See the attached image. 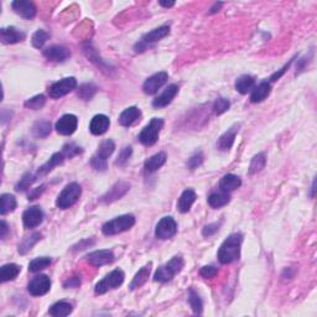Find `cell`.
Returning a JSON list of instances; mask_svg holds the SVG:
<instances>
[{"mask_svg":"<svg viewBox=\"0 0 317 317\" xmlns=\"http://www.w3.org/2000/svg\"><path fill=\"white\" fill-rule=\"evenodd\" d=\"M243 236L241 233H233L223 242L217 253L220 264H231L239 259Z\"/></svg>","mask_w":317,"mask_h":317,"instance_id":"6da1fadb","label":"cell"},{"mask_svg":"<svg viewBox=\"0 0 317 317\" xmlns=\"http://www.w3.org/2000/svg\"><path fill=\"white\" fill-rule=\"evenodd\" d=\"M185 265L183 256H173L170 261H167L165 265L160 266L154 274V280L158 283H167L172 280L175 275H177L181 271Z\"/></svg>","mask_w":317,"mask_h":317,"instance_id":"7a4b0ae2","label":"cell"},{"mask_svg":"<svg viewBox=\"0 0 317 317\" xmlns=\"http://www.w3.org/2000/svg\"><path fill=\"white\" fill-rule=\"evenodd\" d=\"M135 224V217L133 214H123V216L115 217L108 220L102 227V232L106 236H115L130 230Z\"/></svg>","mask_w":317,"mask_h":317,"instance_id":"3957f363","label":"cell"},{"mask_svg":"<svg viewBox=\"0 0 317 317\" xmlns=\"http://www.w3.org/2000/svg\"><path fill=\"white\" fill-rule=\"evenodd\" d=\"M82 195V189L77 183L68 184L65 189L62 190L61 194L59 195L56 200V206L60 209H67L72 207L74 203L78 202L79 197Z\"/></svg>","mask_w":317,"mask_h":317,"instance_id":"277c9868","label":"cell"},{"mask_svg":"<svg viewBox=\"0 0 317 317\" xmlns=\"http://www.w3.org/2000/svg\"><path fill=\"white\" fill-rule=\"evenodd\" d=\"M115 144L113 140H104L101 145H99L97 153L92 156L90 159V166L97 171H106L108 167L107 164V159L114 153Z\"/></svg>","mask_w":317,"mask_h":317,"instance_id":"5b68a950","label":"cell"},{"mask_svg":"<svg viewBox=\"0 0 317 317\" xmlns=\"http://www.w3.org/2000/svg\"><path fill=\"white\" fill-rule=\"evenodd\" d=\"M162 126H164V119H161V118H153L148 125L140 131L139 142L143 145H147V147L154 145L159 140V135Z\"/></svg>","mask_w":317,"mask_h":317,"instance_id":"8992f818","label":"cell"},{"mask_svg":"<svg viewBox=\"0 0 317 317\" xmlns=\"http://www.w3.org/2000/svg\"><path fill=\"white\" fill-rule=\"evenodd\" d=\"M124 278H125V275H124L123 270L120 269L113 270L109 274H107L99 283H97V285H96L95 288L96 294L103 295L108 293L109 290L119 288V286L124 283Z\"/></svg>","mask_w":317,"mask_h":317,"instance_id":"52a82bcc","label":"cell"},{"mask_svg":"<svg viewBox=\"0 0 317 317\" xmlns=\"http://www.w3.org/2000/svg\"><path fill=\"white\" fill-rule=\"evenodd\" d=\"M169 34H170V27L167 26V25H164V26H160V27H156V29L151 30L150 32H148V34H145L144 36H143L140 42H138L137 45H135V48H134L135 51L143 52L144 50H147L148 45H150V43H154V42H158V41L162 40L164 37H166Z\"/></svg>","mask_w":317,"mask_h":317,"instance_id":"ba28073f","label":"cell"},{"mask_svg":"<svg viewBox=\"0 0 317 317\" xmlns=\"http://www.w3.org/2000/svg\"><path fill=\"white\" fill-rule=\"evenodd\" d=\"M76 87L77 79L74 77H66V78H62L61 81L56 82L49 88V96L52 99H59L72 92Z\"/></svg>","mask_w":317,"mask_h":317,"instance_id":"9c48e42d","label":"cell"},{"mask_svg":"<svg viewBox=\"0 0 317 317\" xmlns=\"http://www.w3.org/2000/svg\"><path fill=\"white\" fill-rule=\"evenodd\" d=\"M177 233V223L172 217H164L158 222L155 228V236L156 238L162 239H170L172 238L175 234Z\"/></svg>","mask_w":317,"mask_h":317,"instance_id":"30bf717a","label":"cell"},{"mask_svg":"<svg viewBox=\"0 0 317 317\" xmlns=\"http://www.w3.org/2000/svg\"><path fill=\"white\" fill-rule=\"evenodd\" d=\"M129 190H130V185L128 183H125V181H118V183H115L110 187L106 194L102 196L101 202L106 203V205L115 202V201L120 200Z\"/></svg>","mask_w":317,"mask_h":317,"instance_id":"8fae6325","label":"cell"},{"mask_svg":"<svg viewBox=\"0 0 317 317\" xmlns=\"http://www.w3.org/2000/svg\"><path fill=\"white\" fill-rule=\"evenodd\" d=\"M51 289V280L48 275H37L27 285V291L32 296H42Z\"/></svg>","mask_w":317,"mask_h":317,"instance_id":"7c38bea8","label":"cell"},{"mask_svg":"<svg viewBox=\"0 0 317 317\" xmlns=\"http://www.w3.org/2000/svg\"><path fill=\"white\" fill-rule=\"evenodd\" d=\"M77 126H78V119H77L76 115L73 114H65L57 120L55 129L60 135H72L76 131Z\"/></svg>","mask_w":317,"mask_h":317,"instance_id":"4fadbf2b","label":"cell"},{"mask_svg":"<svg viewBox=\"0 0 317 317\" xmlns=\"http://www.w3.org/2000/svg\"><path fill=\"white\" fill-rule=\"evenodd\" d=\"M85 260L93 266H103L112 264L115 260V255L109 249L96 250V252L89 253V254L85 256Z\"/></svg>","mask_w":317,"mask_h":317,"instance_id":"5bb4252c","label":"cell"},{"mask_svg":"<svg viewBox=\"0 0 317 317\" xmlns=\"http://www.w3.org/2000/svg\"><path fill=\"white\" fill-rule=\"evenodd\" d=\"M12 8L18 15L26 19V20L34 19L37 13L36 5L32 2H29V0H15V2L12 3Z\"/></svg>","mask_w":317,"mask_h":317,"instance_id":"9a60e30c","label":"cell"},{"mask_svg":"<svg viewBox=\"0 0 317 317\" xmlns=\"http://www.w3.org/2000/svg\"><path fill=\"white\" fill-rule=\"evenodd\" d=\"M167 78H169V74L166 72H159L153 74V76L149 77L147 81L144 82V84H143V90L149 96L155 95L160 88L166 83Z\"/></svg>","mask_w":317,"mask_h":317,"instance_id":"2e32d148","label":"cell"},{"mask_svg":"<svg viewBox=\"0 0 317 317\" xmlns=\"http://www.w3.org/2000/svg\"><path fill=\"white\" fill-rule=\"evenodd\" d=\"M43 220V212L42 209L37 206H32V207L27 208L23 214V222L25 228L27 230H32L40 225Z\"/></svg>","mask_w":317,"mask_h":317,"instance_id":"e0dca14e","label":"cell"},{"mask_svg":"<svg viewBox=\"0 0 317 317\" xmlns=\"http://www.w3.org/2000/svg\"><path fill=\"white\" fill-rule=\"evenodd\" d=\"M25 37H26L25 32L14 26L3 27L0 30V40L5 45H13V43L21 42V41L25 40Z\"/></svg>","mask_w":317,"mask_h":317,"instance_id":"ac0fdd59","label":"cell"},{"mask_svg":"<svg viewBox=\"0 0 317 317\" xmlns=\"http://www.w3.org/2000/svg\"><path fill=\"white\" fill-rule=\"evenodd\" d=\"M43 56L50 61L63 62L71 56V51L62 45H54L43 50Z\"/></svg>","mask_w":317,"mask_h":317,"instance_id":"d6986e66","label":"cell"},{"mask_svg":"<svg viewBox=\"0 0 317 317\" xmlns=\"http://www.w3.org/2000/svg\"><path fill=\"white\" fill-rule=\"evenodd\" d=\"M178 93V85L177 84H170L169 87L165 88L164 92L161 95L158 96L153 101V107L154 108H164V107L169 106L172 102V99L176 97V95Z\"/></svg>","mask_w":317,"mask_h":317,"instance_id":"ffe728a7","label":"cell"},{"mask_svg":"<svg viewBox=\"0 0 317 317\" xmlns=\"http://www.w3.org/2000/svg\"><path fill=\"white\" fill-rule=\"evenodd\" d=\"M239 124H234L233 126H231L224 134H222L219 137L218 142H217V148L222 151H228L231 148L233 147L234 140H236L237 133L239 131Z\"/></svg>","mask_w":317,"mask_h":317,"instance_id":"44dd1931","label":"cell"},{"mask_svg":"<svg viewBox=\"0 0 317 317\" xmlns=\"http://www.w3.org/2000/svg\"><path fill=\"white\" fill-rule=\"evenodd\" d=\"M110 120L107 115L97 114L92 118L89 124V130L93 135H103L109 129Z\"/></svg>","mask_w":317,"mask_h":317,"instance_id":"7402d4cb","label":"cell"},{"mask_svg":"<svg viewBox=\"0 0 317 317\" xmlns=\"http://www.w3.org/2000/svg\"><path fill=\"white\" fill-rule=\"evenodd\" d=\"M66 159H67V158H66V155L62 153V151H61V153H55L54 155H52L51 158H50L49 161L45 162V164H43L42 166H41L40 169L37 170V172H36L37 177H38V176L48 175V173L51 172V171L54 170L55 167L59 166V165H62L63 161H65Z\"/></svg>","mask_w":317,"mask_h":317,"instance_id":"603a6c76","label":"cell"},{"mask_svg":"<svg viewBox=\"0 0 317 317\" xmlns=\"http://www.w3.org/2000/svg\"><path fill=\"white\" fill-rule=\"evenodd\" d=\"M271 92V84L270 82H260L258 85H255L250 95V102L252 103H260L264 99L268 98V96Z\"/></svg>","mask_w":317,"mask_h":317,"instance_id":"cb8c5ba5","label":"cell"},{"mask_svg":"<svg viewBox=\"0 0 317 317\" xmlns=\"http://www.w3.org/2000/svg\"><path fill=\"white\" fill-rule=\"evenodd\" d=\"M140 115H142V112H140V109L138 107H129V108L124 109L120 113L118 122H119L122 126H130L139 119Z\"/></svg>","mask_w":317,"mask_h":317,"instance_id":"d4e9b609","label":"cell"},{"mask_svg":"<svg viewBox=\"0 0 317 317\" xmlns=\"http://www.w3.org/2000/svg\"><path fill=\"white\" fill-rule=\"evenodd\" d=\"M196 198H197V195H196V192L194 191V190H191V189L185 190V191L183 192V195H181L180 198H178V202H177L178 212H181V213H187V212L191 209L192 205L195 203Z\"/></svg>","mask_w":317,"mask_h":317,"instance_id":"484cf974","label":"cell"},{"mask_svg":"<svg viewBox=\"0 0 317 317\" xmlns=\"http://www.w3.org/2000/svg\"><path fill=\"white\" fill-rule=\"evenodd\" d=\"M167 160V155L166 153H158L155 155H153L151 158H149L147 161L144 162V169L145 172L151 173V172H155L158 171L160 167H162L165 165Z\"/></svg>","mask_w":317,"mask_h":317,"instance_id":"4316f807","label":"cell"},{"mask_svg":"<svg viewBox=\"0 0 317 317\" xmlns=\"http://www.w3.org/2000/svg\"><path fill=\"white\" fill-rule=\"evenodd\" d=\"M241 186H242L241 177H238L237 175H233V173H228V175H224L219 183L220 191L228 192V194L234 191V190L239 189Z\"/></svg>","mask_w":317,"mask_h":317,"instance_id":"83f0119b","label":"cell"},{"mask_svg":"<svg viewBox=\"0 0 317 317\" xmlns=\"http://www.w3.org/2000/svg\"><path fill=\"white\" fill-rule=\"evenodd\" d=\"M150 271H151V263H149L145 266H143V268L134 275L130 285H129V289L133 291V290H135V289L142 288V286L144 285V284L149 280V277H150Z\"/></svg>","mask_w":317,"mask_h":317,"instance_id":"f1b7e54d","label":"cell"},{"mask_svg":"<svg viewBox=\"0 0 317 317\" xmlns=\"http://www.w3.org/2000/svg\"><path fill=\"white\" fill-rule=\"evenodd\" d=\"M231 201V196L228 192H212L211 195L208 196V205L211 206L212 208H220L224 207L225 205H228Z\"/></svg>","mask_w":317,"mask_h":317,"instance_id":"f546056e","label":"cell"},{"mask_svg":"<svg viewBox=\"0 0 317 317\" xmlns=\"http://www.w3.org/2000/svg\"><path fill=\"white\" fill-rule=\"evenodd\" d=\"M255 87V79L254 77L249 76V74H243L236 81V89L238 90L241 95H247L248 92L253 90Z\"/></svg>","mask_w":317,"mask_h":317,"instance_id":"4dcf8cb0","label":"cell"},{"mask_svg":"<svg viewBox=\"0 0 317 317\" xmlns=\"http://www.w3.org/2000/svg\"><path fill=\"white\" fill-rule=\"evenodd\" d=\"M72 311H73V307L70 302L59 301L50 307L49 313L54 317H65V316L70 315Z\"/></svg>","mask_w":317,"mask_h":317,"instance_id":"1f68e13d","label":"cell"},{"mask_svg":"<svg viewBox=\"0 0 317 317\" xmlns=\"http://www.w3.org/2000/svg\"><path fill=\"white\" fill-rule=\"evenodd\" d=\"M19 273H20V266L16 264H5L0 269V280L2 283H7V281L14 280L18 278Z\"/></svg>","mask_w":317,"mask_h":317,"instance_id":"d6a6232c","label":"cell"},{"mask_svg":"<svg viewBox=\"0 0 317 317\" xmlns=\"http://www.w3.org/2000/svg\"><path fill=\"white\" fill-rule=\"evenodd\" d=\"M41 237L42 236H41L40 233H32L31 236L26 237V238H25L24 241L19 244V249H18L19 253L23 255L26 254V253H29L30 250L32 249V247H34V245L40 241Z\"/></svg>","mask_w":317,"mask_h":317,"instance_id":"836d02e7","label":"cell"},{"mask_svg":"<svg viewBox=\"0 0 317 317\" xmlns=\"http://www.w3.org/2000/svg\"><path fill=\"white\" fill-rule=\"evenodd\" d=\"M266 164V156L264 153H259L253 156L252 161L249 165V175H254V173L260 172L261 170L265 167Z\"/></svg>","mask_w":317,"mask_h":317,"instance_id":"e575fe53","label":"cell"},{"mask_svg":"<svg viewBox=\"0 0 317 317\" xmlns=\"http://www.w3.org/2000/svg\"><path fill=\"white\" fill-rule=\"evenodd\" d=\"M0 201H2L0 213H2L3 216L13 212L14 209L16 208V205H18V203H16V198L10 194H3L2 197H0Z\"/></svg>","mask_w":317,"mask_h":317,"instance_id":"d590c367","label":"cell"},{"mask_svg":"<svg viewBox=\"0 0 317 317\" xmlns=\"http://www.w3.org/2000/svg\"><path fill=\"white\" fill-rule=\"evenodd\" d=\"M98 87L93 83H84L78 88V97L83 101H90L97 93Z\"/></svg>","mask_w":317,"mask_h":317,"instance_id":"8d00e7d4","label":"cell"},{"mask_svg":"<svg viewBox=\"0 0 317 317\" xmlns=\"http://www.w3.org/2000/svg\"><path fill=\"white\" fill-rule=\"evenodd\" d=\"M36 180H37V175H36V173H31V172L25 173L23 177L20 178V181H19V183L16 184L15 190H16V191H18V192H20V191H21V192L26 191V190L30 189V186H31V185L34 184Z\"/></svg>","mask_w":317,"mask_h":317,"instance_id":"74e56055","label":"cell"},{"mask_svg":"<svg viewBox=\"0 0 317 317\" xmlns=\"http://www.w3.org/2000/svg\"><path fill=\"white\" fill-rule=\"evenodd\" d=\"M51 264V258L49 256H41V258H36L34 260L30 261L29 264V271L31 273H38L41 270L46 269Z\"/></svg>","mask_w":317,"mask_h":317,"instance_id":"f35d334b","label":"cell"},{"mask_svg":"<svg viewBox=\"0 0 317 317\" xmlns=\"http://www.w3.org/2000/svg\"><path fill=\"white\" fill-rule=\"evenodd\" d=\"M189 304L195 313H202L203 302L201 300L200 295L196 293L194 289H190L189 291Z\"/></svg>","mask_w":317,"mask_h":317,"instance_id":"ab89813d","label":"cell"},{"mask_svg":"<svg viewBox=\"0 0 317 317\" xmlns=\"http://www.w3.org/2000/svg\"><path fill=\"white\" fill-rule=\"evenodd\" d=\"M32 133L37 138H46L51 133V123L46 122H37L32 128Z\"/></svg>","mask_w":317,"mask_h":317,"instance_id":"60d3db41","label":"cell"},{"mask_svg":"<svg viewBox=\"0 0 317 317\" xmlns=\"http://www.w3.org/2000/svg\"><path fill=\"white\" fill-rule=\"evenodd\" d=\"M46 103V97L43 95H37L35 96V97L27 99L26 102L24 103V106L26 107V108L29 109H32V110H38L42 108L43 106H45Z\"/></svg>","mask_w":317,"mask_h":317,"instance_id":"b9f144b4","label":"cell"},{"mask_svg":"<svg viewBox=\"0 0 317 317\" xmlns=\"http://www.w3.org/2000/svg\"><path fill=\"white\" fill-rule=\"evenodd\" d=\"M49 37H50V34L48 31H45V30H37V31L35 32L31 37L32 46L36 49H41L43 45H45L46 41L49 40Z\"/></svg>","mask_w":317,"mask_h":317,"instance_id":"7bdbcfd3","label":"cell"},{"mask_svg":"<svg viewBox=\"0 0 317 317\" xmlns=\"http://www.w3.org/2000/svg\"><path fill=\"white\" fill-rule=\"evenodd\" d=\"M203 161H205V155H203L202 151H197V153H195L191 158L187 160L186 165L190 170L194 171L198 169L203 164Z\"/></svg>","mask_w":317,"mask_h":317,"instance_id":"ee69618b","label":"cell"},{"mask_svg":"<svg viewBox=\"0 0 317 317\" xmlns=\"http://www.w3.org/2000/svg\"><path fill=\"white\" fill-rule=\"evenodd\" d=\"M231 107V102L225 98H217L216 102L213 104V110L217 115L223 114V113L227 112Z\"/></svg>","mask_w":317,"mask_h":317,"instance_id":"f6af8a7d","label":"cell"},{"mask_svg":"<svg viewBox=\"0 0 317 317\" xmlns=\"http://www.w3.org/2000/svg\"><path fill=\"white\" fill-rule=\"evenodd\" d=\"M82 148H79L78 145L73 144V143H70V144H66L65 147L62 148V153L65 154L66 158L67 159H72L74 158V156L79 155V154H82Z\"/></svg>","mask_w":317,"mask_h":317,"instance_id":"bcb514c9","label":"cell"},{"mask_svg":"<svg viewBox=\"0 0 317 317\" xmlns=\"http://www.w3.org/2000/svg\"><path fill=\"white\" fill-rule=\"evenodd\" d=\"M131 154H133V149H131V147H125L122 149V151H120L119 155H118L115 164H117L118 166H124V165H126V162L130 159Z\"/></svg>","mask_w":317,"mask_h":317,"instance_id":"7dc6e473","label":"cell"},{"mask_svg":"<svg viewBox=\"0 0 317 317\" xmlns=\"http://www.w3.org/2000/svg\"><path fill=\"white\" fill-rule=\"evenodd\" d=\"M220 224H222V222H214V223H209V224L205 225L202 230V236L203 237H211L213 236V234H216L217 232H218Z\"/></svg>","mask_w":317,"mask_h":317,"instance_id":"c3c4849f","label":"cell"},{"mask_svg":"<svg viewBox=\"0 0 317 317\" xmlns=\"http://www.w3.org/2000/svg\"><path fill=\"white\" fill-rule=\"evenodd\" d=\"M217 274H218V270L212 265H206L203 266V268H201L200 270V275L202 278H205V279H212V278L216 277Z\"/></svg>","mask_w":317,"mask_h":317,"instance_id":"681fc988","label":"cell"},{"mask_svg":"<svg viewBox=\"0 0 317 317\" xmlns=\"http://www.w3.org/2000/svg\"><path fill=\"white\" fill-rule=\"evenodd\" d=\"M293 61H294V59H293V60H290V61H289V63H286V65L284 66L283 68H281V70L279 71V72H275L274 74H273V76L270 77V82H275V81H278V79H279L280 77L283 76V74L286 72V70H288V68L290 67V65H291V63H293Z\"/></svg>","mask_w":317,"mask_h":317,"instance_id":"f907efd6","label":"cell"},{"mask_svg":"<svg viewBox=\"0 0 317 317\" xmlns=\"http://www.w3.org/2000/svg\"><path fill=\"white\" fill-rule=\"evenodd\" d=\"M79 285H81V279H79L78 277L70 278V279L66 280L65 284H63V286H65L66 289H68V288H78Z\"/></svg>","mask_w":317,"mask_h":317,"instance_id":"816d5d0a","label":"cell"},{"mask_svg":"<svg viewBox=\"0 0 317 317\" xmlns=\"http://www.w3.org/2000/svg\"><path fill=\"white\" fill-rule=\"evenodd\" d=\"M45 191V185H42V186L40 187H36V189H31L30 190V194H29V200H36V198H38V196H40L42 192Z\"/></svg>","mask_w":317,"mask_h":317,"instance_id":"f5cc1de1","label":"cell"},{"mask_svg":"<svg viewBox=\"0 0 317 317\" xmlns=\"http://www.w3.org/2000/svg\"><path fill=\"white\" fill-rule=\"evenodd\" d=\"M95 244V241L93 239H84V241H81L78 244L74 245L73 247V250H83L85 249V248H89L90 245Z\"/></svg>","mask_w":317,"mask_h":317,"instance_id":"db71d44e","label":"cell"},{"mask_svg":"<svg viewBox=\"0 0 317 317\" xmlns=\"http://www.w3.org/2000/svg\"><path fill=\"white\" fill-rule=\"evenodd\" d=\"M8 231H9V227H8V223L5 222L4 219H3L2 220V234H0L2 239H5V237H7V234H8Z\"/></svg>","mask_w":317,"mask_h":317,"instance_id":"11a10c76","label":"cell"},{"mask_svg":"<svg viewBox=\"0 0 317 317\" xmlns=\"http://www.w3.org/2000/svg\"><path fill=\"white\" fill-rule=\"evenodd\" d=\"M222 7H223V3H216V4H214L213 7L211 8V12H209V13H211V14L217 13Z\"/></svg>","mask_w":317,"mask_h":317,"instance_id":"9f6ffc18","label":"cell"},{"mask_svg":"<svg viewBox=\"0 0 317 317\" xmlns=\"http://www.w3.org/2000/svg\"><path fill=\"white\" fill-rule=\"evenodd\" d=\"M159 4L164 8H172L175 5V2H164V0H161V2H159Z\"/></svg>","mask_w":317,"mask_h":317,"instance_id":"6f0895ef","label":"cell"}]
</instances>
